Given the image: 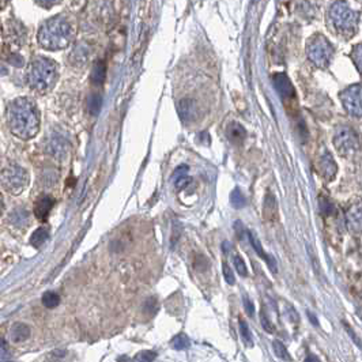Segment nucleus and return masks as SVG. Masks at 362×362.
<instances>
[{
	"label": "nucleus",
	"instance_id": "obj_1",
	"mask_svg": "<svg viewBox=\"0 0 362 362\" xmlns=\"http://www.w3.org/2000/svg\"><path fill=\"white\" fill-rule=\"evenodd\" d=\"M7 120L12 134L21 139H31L40 128V114L36 105L27 98H16L10 103Z\"/></svg>",
	"mask_w": 362,
	"mask_h": 362
},
{
	"label": "nucleus",
	"instance_id": "obj_2",
	"mask_svg": "<svg viewBox=\"0 0 362 362\" xmlns=\"http://www.w3.org/2000/svg\"><path fill=\"white\" fill-rule=\"evenodd\" d=\"M73 38V26L60 16H55L45 22L38 31V42L48 51L64 49L71 44Z\"/></svg>",
	"mask_w": 362,
	"mask_h": 362
},
{
	"label": "nucleus",
	"instance_id": "obj_3",
	"mask_svg": "<svg viewBox=\"0 0 362 362\" xmlns=\"http://www.w3.org/2000/svg\"><path fill=\"white\" fill-rule=\"evenodd\" d=\"M56 63L48 57H37L31 62L27 71V82L31 89L40 93L51 90L57 81Z\"/></svg>",
	"mask_w": 362,
	"mask_h": 362
},
{
	"label": "nucleus",
	"instance_id": "obj_4",
	"mask_svg": "<svg viewBox=\"0 0 362 362\" xmlns=\"http://www.w3.org/2000/svg\"><path fill=\"white\" fill-rule=\"evenodd\" d=\"M360 16L356 11H353L346 3L335 1L327 12V22L328 26L336 34L342 37H352L357 31V25Z\"/></svg>",
	"mask_w": 362,
	"mask_h": 362
},
{
	"label": "nucleus",
	"instance_id": "obj_5",
	"mask_svg": "<svg viewBox=\"0 0 362 362\" xmlns=\"http://www.w3.org/2000/svg\"><path fill=\"white\" fill-rule=\"evenodd\" d=\"M306 56L319 68H327L334 57V48L323 34H315L306 42Z\"/></svg>",
	"mask_w": 362,
	"mask_h": 362
},
{
	"label": "nucleus",
	"instance_id": "obj_6",
	"mask_svg": "<svg viewBox=\"0 0 362 362\" xmlns=\"http://www.w3.org/2000/svg\"><path fill=\"white\" fill-rule=\"evenodd\" d=\"M334 145L339 154L350 157L356 154L360 149V140L354 129L347 125H339L334 134Z\"/></svg>",
	"mask_w": 362,
	"mask_h": 362
},
{
	"label": "nucleus",
	"instance_id": "obj_7",
	"mask_svg": "<svg viewBox=\"0 0 362 362\" xmlns=\"http://www.w3.org/2000/svg\"><path fill=\"white\" fill-rule=\"evenodd\" d=\"M0 181L5 188V191H8L12 195H19L27 186L29 176H27L25 169H22L21 166L12 165L1 172Z\"/></svg>",
	"mask_w": 362,
	"mask_h": 362
},
{
	"label": "nucleus",
	"instance_id": "obj_8",
	"mask_svg": "<svg viewBox=\"0 0 362 362\" xmlns=\"http://www.w3.org/2000/svg\"><path fill=\"white\" fill-rule=\"evenodd\" d=\"M361 97H362V89L360 83H356V85L349 86V88H347L346 90H343L341 94L343 108L346 109L347 113L352 114L354 117H357V119H361L362 116Z\"/></svg>",
	"mask_w": 362,
	"mask_h": 362
},
{
	"label": "nucleus",
	"instance_id": "obj_9",
	"mask_svg": "<svg viewBox=\"0 0 362 362\" xmlns=\"http://www.w3.org/2000/svg\"><path fill=\"white\" fill-rule=\"evenodd\" d=\"M272 83H274L275 90L279 94L280 99L283 101L286 106H289L290 103L295 101V90L293 83L289 79L286 74H275L272 77Z\"/></svg>",
	"mask_w": 362,
	"mask_h": 362
},
{
	"label": "nucleus",
	"instance_id": "obj_10",
	"mask_svg": "<svg viewBox=\"0 0 362 362\" xmlns=\"http://www.w3.org/2000/svg\"><path fill=\"white\" fill-rule=\"evenodd\" d=\"M319 168H320V175L326 180L331 181L335 179L336 172H338V166H336L335 160L332 158V155L328 151H324L321 155L320 162H319Z\"/></svg>",
	"mask_w": 362,
	"mask_h": 362
},
{
	"label": "nucleus",
	"instance_id": "obj_11",
	"mask_svg": "<svg viewBox=\"0 0 362 362\" xmlns=\"http://www.w3.org/2000/svg\"><path fill=\"white\" fill-rule=\"evenodd\" d=\"M179 114L184 123H189L196 116V105L191 98H184L179 102Z\"/></svg>",
	"mask_w": 362,
	"mask_h": 362
},
{
	"label": "nucleus",
	"instance_id": "obj_12",
	"mask_svg": "<svg viewBox=\"0 0 362 362\" xmlns=\"http://www.w3.org/2000/svg\"><path fill=\"white\" fill-rule=\"evenodd\" d=\"M226 136H228V139L232 143H234V145H241L244 140H245L247 132H245V128L240 123L233 121V123H230L228 125V128H226Z\"/></svg>",
	"mask_w": 362,
	"mask_h": 362
},
{
	"label": "nucleus",
	"instance_id": "obj_13",
	"mask_svg": "<svg viewBox=\"0 0 362 362\" xmlns=\"http://www.w3.org/2000/svg\"><path fill=\"white\" fill-rule=\"evenodd\" d=\"M263 214L267 221H274L278 218V203L272 193H267L264 197Z\"/></svg>",
	"mask_w": 362,
	"mask_h": 362
},
{
	"label": "nucleus",
	"instance_id": "obj_14",
	"mask_svg": "<svg viewBox=\"0 0 362 362\" xmlns=\"http://www.w3.org/2000/svg\"><path fill=\"white\" fill-rule=\"evenodd\" d=\"M347 226L352 232L361 230V206L356 204L347 211Z\"/></svg>",
	"mask_w": 362,
	"mask_h": 362
},
{
	"label": "nucleus",
	"instance_id": "obj_15",
	"mask_svg": "<svg viewBox=\"0 0 362 362\" xmlns=\"http://www.w3.org/2000/svg\"><path fill=\"white\" fill-rule=\"evenodd\" d=\"M53 203H55L53 202V199L49 196H42L41 199H38L36 203V206H34V214H36V217L38 218V219L44 221V219L48 217L49 211L52 210Z\"/></svg>",
	"mask_w": 362,
	"mask_h": 362
},
{
	"label": "nucleus",
	"instance_id": "obj_16",
	"mask_svg": "<svg viewBox=\"0 0 362 362\" xmlns=\"http://www.w3.org/2000/svg\"><path fill=\"white\" fill-rule=\"evenodd\" d=\"M248 237H249V241H251V244H252V247H254L255 252H256V254H258L260 258H263L264 260H266V262L269 263L270 269L272 270V272H276L274 259L271 258V256H269V255L264 252V249H263V247H262L260 241H259V238L256 237V236H255L252 232H248Z\"/></svg>",
	"mask_w": 362,
	"mask_h": 362
},
{
	"label": "nucleus",
	"instance_id": "obj_17",
	"mask_svg": "<svg viewBox=\"0 0 362 362\" xmlns=\"http://www.w3.org/2000/svg\"><path fill=\"white\" fill-rule=\"evenodd\" d=\"M29 336H30V328L27 324L15 323L11 327V339L15 343H21V342L29 339Z\"/></svg>",
	"mask_w": 362,
	"mask_h": 362
},
{
	"label": "nucleus",
	"instance_id": "obj_18",
	"mask_svg": "<svg viewBox=\"0 0 362 362\" xmlns=\"http://www.w3.org/2000/svg\"><path fill=\"white\" fill-rule=\"evenodd\" d=\"M105 74H106V67H105V63L103 62H97L94 64L93 71H91V81L95 85H102L105 81Z\"/></svg>",
	"mask_w": 362,
	"mask_h": 362
},
{
	"label": "nucleus",
	"instance_id": "obj_19",
	"mask_svg": "<svg viewBox=\"0 0 362 362\" xmlns=\"http://www.w3.org/2000/svg\"><path fill=\"white\" fill-rule=\"evenodd\" d=\"M49 237V230L48 228H40L37 229L36 232L31 236V245H34L36 248H40L42 244L45 243Z\"/></svg>",
	"mask_w": 362,
	"mask_h": 362
},
{
	"label": "nucleus",
	"instance_id": "obj_20",
	"mask_svg": "<svg viewBox=\"0 0 362 362\" xmlns=\"http://www.w3.org/2000/svg\"><path fill=\"white\" fill-rule=\"evenodd\" d=\"M272 347H274L275 356H276L278 358H280L282 361H284V362L293 361V358H291V356L289 354V350L286 349V346H284L282 342L275 341L274 343H272Z\"/></svg>",
	"mask_w": 362,
	"mask_h": 362
},
{
	"label": "nucleus",
	"instance_id": "obj_21",
	"mask_svg": "<svg viewBox=\"0 0 362 362\" xmlns=\"http://www.w3.org/2000/svg\"><path fill=\"white\" fill-rule=\"evenodd\" d=\"M88 106L90 113L94 114V116L98 114L99 110H101V106H102V97H101L99 94H93V95H90V97H89Z\"/></svg>",
	"mask_w": 362,
	"mask_h": 362
},
{
	"label": "nucleus",
	"instance_id": "obj_22",
	"mask_svg": "<svg viewBox=\"0 0 362 362\" xmlns=\"http://www.w3.org/2000/svg\"><path fill=\"white\" fill-rule=\"evenodd\" d=\"M42 304L49 309H53L60 304V297L55 291H47L45 294L42 295Z\"/></svg>",
	"mask_w": 362,
	"mask_h": 362
},
{
	"label": "nucleus",
	"instance_id": "obj_23",
	"mask_svg": "<svg viewBox=\"0 0 362 362\" xmlns=\"http://www.w3.org/2000/svg\"><path fill=\"white\" fill-rule=\"evenodd\" d=\"M230 202H232V204L236 207V208H243V207L245 206L247 200H245V196L243 195V192L240 191V188H236V189L232 192V195H230Z\"/></svg>",
	"mask_w": 362,
	"mask_h": 362
},
{
	"label": "nucleus",
	"instance_id": "obj_24",
	"mask_svg": "<svg viewBox=\"0 0 362 362\" xmlns=\"http://www.w3.org/2000/svg\"><path fill=\"white\" fill-rule=\"evenodd\" d=\"M238 324H240V332H241V336H243L244 343H247L248 346H252V345H254V341H252V335H251V331H249L247 321H244L243 319H240Z\"/></svg>",
	"mask_w": 362,
	"mask_h": 362
},
{
	"label": "nucleus",
	"instance_id": "obj_25",
	"mask_svg": "<svg viewBox=\"0 0 362 362\" xmlns=\"http://www.w3.org/2000/svg\"><path fill=\"white\" fill-rule=\"evenodd\" d=\"M191 345V342L188 339V336L185 335H177L173 341H172V346L173 349H176V350H184V349H188Z\"/></svg>",
	"mask_w": 362,
	"mask_h": 362
},
{
	"label": "nucleus",
	"instance_id": "obj_26",
	"mask_svg": "<svg viewBox=\"0 0 362 362\" xmlns=\"http://www.w3.org/2000/svg\"><path fill=\"white\" fill-rule=\"evenodd\" d=\"M233 263H234L236 271H237L238 274L241 275V276H247V275H248V270H247L245 262H244L241 256L236 255V256L233 258Z\"/></svg>",
	"mask_w": 362,
	"mask_h": 362
},
{
	"label": "nucleus",
	"instance_id": "obj_27",
	"mask_svg": "<svg viewBox=\"0 0 362 362\" xmlns=\"http://www.w3.org/2000/svg\"><path fill=\"white\" fill-rule=\"evenodd\" d=\"M222 272H223V278H225V280L228 282V284L233 286V284L236 283L234 272H233V270L229 267V264L226 263V262L222 264Z\"/></svg>",
	"mask_w": 362,
	"mask_h": 362
},
{
	"label": "nucleus",
	"instance_id": "obj_28",
	"mask_svg": "<svg viewBox=\"0 0 362 362\" xmlns=\"http://www.w3.org/2000/svg\"><path fill=\"white\" fill-rule=\"evenodd\" d=\"M260 321H262V326L266 331L269 334H272L274 332V324L271 323V320L269 319V316L266 315V312L263 309L260 310Z\"/></svg>",
	"mask_w": 362,
	"mask_h": 362
},
{
	"label": "nucleus",
	"instance_id": "obj_29",
	"mask_svg": "<svg viewBox=\"0 0 362 362\" xmlns=\"http://www.w3.org/2000/svg\"><path fill=\"white\" fill-rule=\"evenodd\" d=\"M361 49H362L361 44H357L352 52V57H353V60H354V63H356V66H357L358 71H361V64H362Z\"/></svg>",
	"mask_w": 362,
	"mask_h": 362
},
{
	"label": "nucleus",
	"instance_id": "obj_30",
	"mask_svg": "<svg viewBox=\"0 0 362 362\" xmlns=\"http://www.w3.org/2000/svg\"><path fill=\"white\" fill-rule=\"evenodd\" d=\"M157 358V353L153 350H146V352L140 353L139 357L136 361L138 362H153Z\"/></svg>",
	"mask_w": 362,
	"mask_h": 362
},
{
	"label": "nucleus",
	"instance_id": "obj_31",
	"mask_svg": "<svg viewBox=\"0 0 362 362\" xmlns=\"http://www.w3.org/2000/svg\"><path fill=\"white\" fill-rule=\"evenodd\" d=\"M145 309L149 315H151V316L155 315V312H157V309H158V302H157V300H155L154 297H151V298H149V300L146 301Z\"/></svg>",
	"mask_w": 362,
	"mask_h": 362
},
{
	"label": "nucleus",
	"instance_id": "obj_32",
	"mask_svg": "<svg viewBox=\"0 0 362 362\" xmlns=\"http://www.w3.org/2000/svg\"><path fill=\"white\" fill-rule=\"evenodd\" d=\"M332 210H334V206H332V203H330L327 199H321L320 197V211L324 214V215H328V214H331Z\"/></svg>",
	"mask_w": 362,
	"mask_h": 362
},
{
	"label": "nucleus",
	"instance_id": "obj_33",
	"mask_svg": "<svg viewBox=\"0 0 362 362\" xmlns=\"http://www.w3.org/2000/svg\"><path fill=\"white\" fill-rule=\"evenodd\" d=\"M191 182H192V179H189L188 176L180 177V179H177V180H176V188L181 191V189H184L185 186L189 185Z\"/></svg>",
	"mask_w": 362,
	"mask_h": 362
},
{
	"label": "nucleus",
	"instance_id": "obj_34",
	"mask_svg": "<svg viewBox=\"0 0 362 362\" xmlns=\"http://www.w3.org/2000/svg\"><path fill=\"white\" fill-rule=\"evenodd\" d=\"M244 306H245V309H247V312H248L249 316H254L255 306H254V304H252V301L249 300L247 295L244 297Z\"/></svg>",
	"mask_w": 362,
	"mask_h": 362
},
{
	"label": "nucleus",
	"instance_id": "obj_35",
	"mask_svg": "<svg viewBox=\"0 0 362 362\" xmlns=\"http://www.w3.org/2000/svg\"><path fill=\"white\" fill-rule=\"evenodd\" d=\"M188 172V166L186 165H181L180 168H177L176 171H175V175H173V179L177 180V179H180V177H184L186 176L185 173Z\"/></svg>",
	"mask_w": 362,
	"mask_h": 362
},
{
	"label": "nucleus",
	"instance_id": "obj_36",
	"mask_svg": "<svg viewBox=\"0 0 362 362\" xmlns=\"http://www.w3.org/2000/svg\"><path fill=\"white\" fill-rule=\"evenodd\" d=\"M8 347H7V343H5L4 339H0V357H7L8 356Z\"/></svg>",
	"mask_w": 362,
	"mask_h": 362
},
{
	"label": "nucleus",
	"instance_id": "obj_37",
	"mask_svg": "<svg viewBox=\"0 0 362 362\" xmlns=\"http://www.w3.org/2000/svg\"><path fill=\"white\" fill-rule=\"evenodd\" d=\"M304 362H321V361L320 358L317 357V356H315V354H309V356L305 358V361Z\"/></svg>",
	"mask_w": 362,
	"mask_h": 362
},
{
	"label": "nucleus",
	"instance_id": "obj_38",
	"mask_svg": "<svg viewBox=\"0 0 362 362\" xmlns=\"http://www.w3.org/2000/svg\"><path fill=\"white\" fill-rule=\"evenodd\" d=\"M308 316H309V320L313 321V324H315V326H317V324H319V323H317V320H316V317H315V315H313V313L308 312Z\"/></svg>",
	"mask_w": 362,
	"mask_h": 362
},
{
	"label": "nucleus",
	"instance_id": "obj_39",
	"mask_svg": "<svg viewBox=\"0 0 362 362\" xmlns=\"http://www.w3.org/2000/svg\"><path fill=\"white\" fill-rule=\"evenodd\" d=\"M1 212H3V199L0 196V215H1Z\"/></svg>",
	"mask_w": 362,
	"mask_h": 362
},
{
	"label": "nucleus",
	"instance_id": "obj_40",
	"mask_svg": "<svg viewBox=\"0 0 362 362\" xmlns=\"http://www.w3.org/2000/svg\"><path fill=\"white\" fill-rule=\"evenodd\" d=\"M38 4H41V5H48V7H49V5L56 4V3H38Z\"/></svg>",
	"mask_w": 362,
	"mask_h": 362
},
{
	"label": "nucleus",
	"instance_id": "obj_41",
	"mask_svg": "<svg viewBox=\"0 0 362 362\" xmlns=\"http://www.w3.org/2000/svg\"><path fill=\"white\" fill-rule=\"evenodd\" d=\"M1 362H12V361H1Z\"/></svg>",
	"mask_w": 362,
	"mask_h": 362
}]
</instances>
